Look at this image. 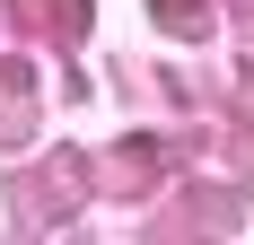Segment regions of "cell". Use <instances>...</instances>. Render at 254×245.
Listing matches in <instances>:
<instances>
[{
  "instance_id": "6da1fadb",
  "label": "cell",
  "mask_w": 254,
  "mask_h": 245,
  "mask_svg": "<svg viewBox=\"0 0 254 245\" xmlns=\"http://www.w3.org/2000/svg\"><path fill=\"white\" fill-rule=\"evenodd\" d=\"M18 18H35V26H79V0H18Z\"/></svg>"
},
{
  "instance_id": "7a4b0ae2",
  "label": "cell",
  "mask_w": 254,
  "mask_h": 245,
  "mask_svg": "<svg viewBox=\"0 0 254 245\" xmlns=\"http://www.w3.org/2000/svg\"><path fill=\"white\" fill-rule=\"evenodd\" d=\"M158 9H167V26H176V35H193V26H202V0H158Z\"/></svg>"
}]
</instances>
